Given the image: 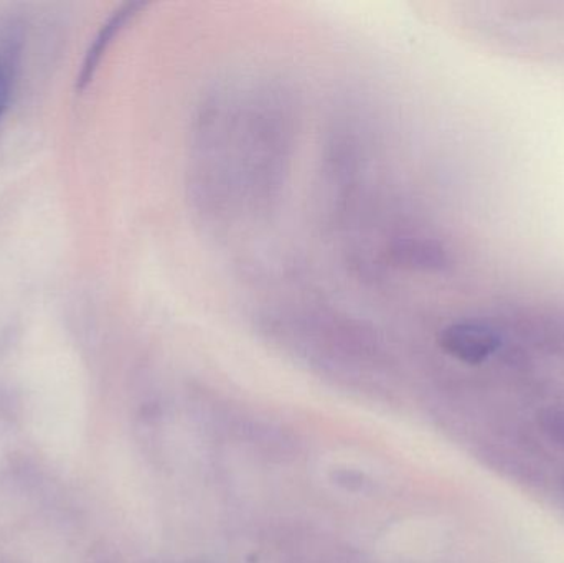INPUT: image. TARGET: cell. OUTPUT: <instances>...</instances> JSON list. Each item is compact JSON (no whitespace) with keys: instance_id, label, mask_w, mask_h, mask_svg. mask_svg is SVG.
<instances>
[{"instance_id":"obj_1","label":"cell","mask_w":564,"mask_h":563,"mask_svg":"<svg viewBox=\"0 0 564 563\" xmlns=\"http://www.w3.org/2000/svg\"><path fill=\"white\" fill-rule=\"evenodd\" d=\"M440 346L454 359L479 366L502 347V336L489 324L457 321L441 331Z\"/></svg>"},{"instance_id":"obj_2","label":"cell","mask_w":564,"mask_h":563,"mask_svg":"<svg viewBox=\"0 0 564 563\" xmlns=\"http://www.w3.org/2000/svg\"><path fill=\"white\" fill-rule=\"evenodd\" d=\"M135 3L132 6L122 7L119 12H116L111 19L108 20L106 25H102L101 32L96 36L95 42H93L91 48L86 53L85 62H83L82 72H79L78 76V89H85L86 86L91 82L93 76H95L96 68H98L99 62H101L102 55H105L106 50H108L109 43L115 39L116 33L121 30V26L124 25L126 20L132 15L134 12Z\"/></svg>"},{"instance_id":"obj_3","label":"cell","mask_w":564,"mask_h":563,"mask_svg":"<svg viewBox=\"0 0 564 563\" xmlns=\"http://www.w3.org/2000/svg\"><path fill=\"white\" fill-rule=\"evenodd\" d=\"M540 432L549 442L564 450V403L545 407L536 413Z\"/></svg>"},{"instance_id":"obj_4","label":"cell","mask_w":564,"mask_h":563,"mask_svg":"<svg viewBox=\"0 0 564 563\" xmlns=\"http://www.w3.org/2000/svg\"><path fill=\"white\" fill-rule=\"evenodd\" d=\"M10 99V78L7 69L0 65V118L6 112Z\"/></svg>"}]
</instances>
